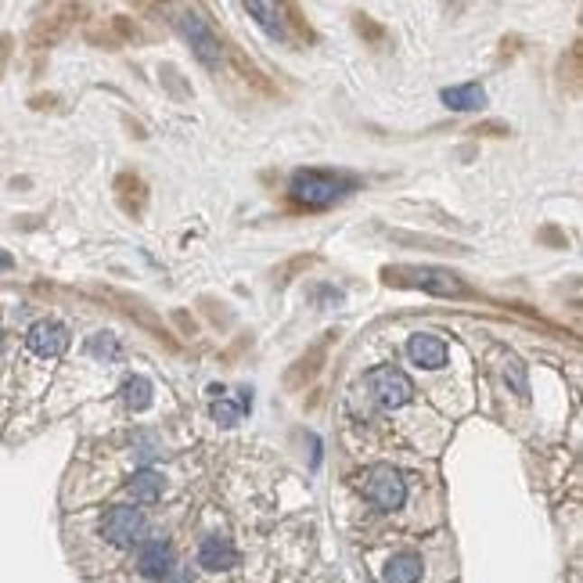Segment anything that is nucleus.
<instances>
[{
	"mask_svg": "<svg viewBox=\"0 0 583 583\" xmlns=\"http://www.w3.org/2000/svg\"><path fill=\"white\" fill-rule=\"evenodd\" d=\"M213 418H217L220 425H238L242 407H238V403H231V400H220V403H213Z\"/></svg>",
	"mask_w": 583,
	"mask_h": 583,
	"instance_id": "a211bd4d",
	"label": "nucleus"
},
{
	"mask_svg": "<svg viewBox=\"0 0 583 583\" xmlns=\"http://www.w3.org/2000/svg\"><path fill=\"white\" fill-rule=\"evenodd\" d=\"M177 25H180V32L191 40V51L199 54V61H206V65H217V61H220V40H217V32L206 25L202 14L184 11V14L177 18Z\"/></svg>",
	"mask_w": 583,
	"mask_h": 583,
	"instance_id": "39448f33",
	"label": "nucleus"
},
{
	"mask_svg": "<svg viewBox=\"0 0 583 583\" xmlns=\"http://www.w3.org/2000/svg\"><path fill=\"white\" fill-rule=\"evenodd\" d=\"M245 11L271 32V36H285V29H282V18H278V7L274 4H260V0H253V4H245Z\"/></svg>",
	"mask_w": 583,
	"mask_h": 583,
	"instance_id": "2eb2a0df",
	"label": "nucleus"
},
{
	"mask_svg": "<svg viewBox=\"0 0 583 583\" xmlns=\"http://www.w3.org/2000/svg\"><path fill=\"white\" fill-rule=\"evenodd\" d=\"M367 497L382 508V512H396L407 501V483L396 468H375L367 479Z\"/></svg>",
	"mask_w": 583,
	"mask_h": 583,
	"instance_id": "0eeeda50",
	"label": "nucleus"
},
{
	"mask_svg": "<svg viewBox=\"0 0 583 583\" xmlns=\"http://www.w3.org/2000/svg\"><path fill=\"white\" fill-rule=\"evenodd\" d=\"M123 400H126V407L144 411V407L152 403V382H148V378H141V375L126 378V382H123Z\"/></svg>",
	"mask_w": 583,
	"mask_h": 583,
	"instance_id": "4468645a",
	"label": "nucleus"
},
{
	"mask_svg": "<svg viewBox=\"0 0 583 583\" xmlns=\"http://www.w3.org/2000/svg\"><path fill=\"white\" fill-rule=\"evenodd\" d=\"M0 267H11V256L7 253H0Z\"/></svg>",
	"mask_w": 583,
	"mask_h": 583,
	"instance_id": "6ab92c4d",
	"label": "nucleus"
},
{
	"mask_svg": "<svg viewBox=\"0 0 583 583\" xmlns=\"http://www.w3.org/2000/svg\"><path fill=\"white\" fill-rule=\"evenodd\" d=\"M407 356L418 364V367H443L447 364V346L436 338V335H411L407 338Z\"/></svg>",
	"mask_w": 583,
	"mask_h": 583,
	"instance_id": "1a4fd4ad",
	"label": "nucleus"
},
{
	"mask_svg": "<svg viewBox=\"0 0 583 583\" xmlns=\"http://www.w3.org/2000/svg\"><path fill=\"white\" fill-rule=\"evenodd\" d=\"M199 562H202V569H209V573L235 569V566H238V551H235L231 541L209 537V541H202V548H199Z\"/></svg>",
	"mask_w": 583,
	"mask_h": 583,
	"instance_id": "9d476101",
	"label": "nucleus"
},
{
	"mask_svg": "<svg viewBox=\"0 0 583 583\" xmlns=\"http://www.w3.org/2000/svg\"><path fill=\"white\" fill-rule=\"evenodd\" d=\"M137 569H141L144 577H152V580H166V577L173 573V548H170L166 541H148V544L141 548Z\"/></svg>",
	"mask_w": 583,
	"mask_h": 583,
	"instance_id": "6e6552de",
	"label": "nucleus"
},
{
	"mask_svg": "<svg viewBox=\"0 0 583 583\" xmlns=\"http://www.w3.org/2000/svg\"><path fill=\"white\" fill-rule=\"evenodd\" d=\"M148 523H144V512H137L134 504H116L105 512V523H101V533L108 544L116 548H134L141 537H144Z\"/></svg>",
	"mask_w": 583,
	"mask_h": 583,
	"instance_id": "7ed1b4c3",
	"label": "nucleus"
},
{
	"mask_svg": "<svg viewBox=\"0 0 583 583\" xmlns=\"http://www.w3.org/2000/svg\"><path fill=\"white\" fill-rule=\"evenodd\" d=\"M342 191H346V184H342V177H335V173L302 170V173L292 177V199H295L299 206H306V209H324V206H331Z\"/></svg>",
	"mask_w": 583,
	"mask_h": 583,
	"instance_id": "f257e3e1",
	"label": "nucleus"
},
{
	"mask_svg": "<svg viewBox=\"0 0 583 583\" xmlns=\"http://www.w3.org/2000/svg\"><path fill=\"white\" fill-rule=\"evenodd\" d=\"M385 274H389V282L414 285V289H425L432 295H458L461 292V282L440 267H411V271H385Z\"/></svg>",
	"mask_w": 583,
	"mask_h": 583,
	"instance_id": "20e7f679",
	"label": "nucleus"
},
{
	"mask_svg": "<svg viewBox=\"0 0 583 583\" xmlns=\"http://www.w3.org/2000/svg\"><path fill=\"white\" fill-rule=\"evenodd\" d=\"M126 490H130V497H134L137 504H155V501L162 497V476L152 472V468H144V472H137V476L126 483Z\"/></svg>",
	"mask_w": 583,
	"mask_h": 583,
	"instance_id": "f8f14e48",
	"label": "nucleus"
},
{
	"mask_svg": "<svg viewBox=\"0 0 583 583\" xmlns=\"http://www.w3.org/2000/svg\"><path fill=\"white\" fill-rule=\"evenodd\" d=\"M443 105L454 112H472L486 105V90L479 83H465V87H447L443 90Z\"/></svg>",
	"mask_w": 583,
	"mask_h": 583,
	"instance_id": "9b49d317",
	"label": "nucleus"
},
{
	"mask_svg": "<svg viewBox=\"0 0 583 583\" xmlns=\"http://www.w3.org/2000/svg\"><path fill=\"white\" fill-rule=\"evenodd\" d=\"M504 378H512V389H515L519 396H526V393H530V385H526V371H523V364H519L515 356H508V360H504Z\"/></svg>",
	"mask_w": 583,
	"mask_h": 583,
	"instance_id": "f3484780",
	"label": "nucleus"
},
{
	"mask_svg": "<svg viewBox=\"0 0 583 583\" xmlns=\"http://www.w3.org/2000/svg\"><path fill=\"white\" fill-rule=\"evenodd\" d=\"M364 382H367L371 396H375L382 407H403V403L414 396V382H411L400 367H393V364H378V367H371Z\"/></svg>",
	"mask_w": 583,
	"mask_h": 583,
	"instance_id": "f03ea898",
	"label": "nucleus"
},
{
	"mask_svg": "<svg viewBox=\"0 0 583 583\" xmlns=\"http://www.w3.org/2000/svg\"><path fill=\"white\" fill-rule=\"evenodd\" d=\"M25 346L29 353L43 356V360H54L69 349V328L58 324V320H36L29 331H25Z\"/></svg>",
	"mask_w": 583,
	"mask_h": 583,
	"instance_id": "423d86ee",
	"label": "nucleus"
},
{
	"mask_svg": "<svg viewBox=\"0 0 583 583\" xmlns=\"http://www.w3.org/2000/svg\"><path fill=\"white\" fill-rule=\"evenodd\" d=\"M0 349H4V335H0Z\"/></svg>",
	"mask_w": 583,
	"mask_h": 583,
	"instance_id": "412c9836",
	"label": "nucleus"
},
{
	"mask_svg": "<svg viewBox=\"0 0 583 583\" xmlns=\"http://www.w3.org/2000/svg\"><path fill=\"white\" fill-rule=\"evenodd\" d=\"M87 353L90 356H97V360H116L119 356V342H116V335H94L90 342H87Z\"/></svg>",
	"mask_w": 583,
	"mask_h": 583,
	"instance_id": "dca6fc26",
	"label": "nucleus"
},
{
	"mask_svg": "<svg viewBox=\"0 0 583 583\" xmlns=\"http://www.w3.org/2000/svg\"><path fill=\"white\" fill-rule=\"evenodd\" d=\"M170 583H184V577H173V580H170Z\"/></svg>",
	"mask_w": 583,
	"mask_h": 583,
	"instance_id": "aec40b11",
	"label": "nucleus"
},
{
	"mask_svg": "<svg viewBox=\"0 0 583 583\" xmlns=\"http://www.w3.org/2000/svg\"><path fill=\"white\" fill-rule=\"evenodd\" d=\"M421 577V559L418 555H396L385 566V583H418Z\"/></svg>",
	"mask_w": 583,
	"mask_h": 583,
	"instance_id": "ddd939ff",
	"label": "nucleus"
}]
</instances>
